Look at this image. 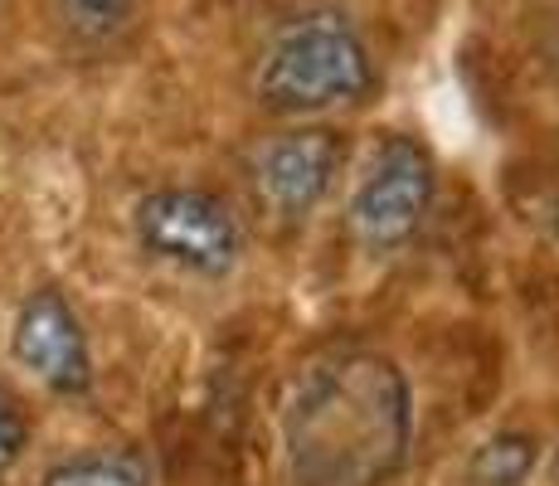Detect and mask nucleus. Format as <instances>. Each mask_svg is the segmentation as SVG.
<instances>
[{
    "label": "nucleus",
    "instance_id": "1",
    "mask_svg": "<svg viewBox=\"0 0 559 486\" xmlns=\"http://www.w3.org/2000/svg\"><path fill=\"white\" fill-rule=\"evenodd\" d=\"M287 486H390L414 448V389L394 355L331 345L297 370L277 414Z\"/></svg>",
    "mask_w": 559,
    "mask_h": 486
},
{
    "label": "nucleus",
    "instance_id": "2",
    "mask_svg": "<svg viewBox=\"0 0 559 486\" xmlns=\"http://www.w3.org/2000/svg\"><path fill=\"white\" fill-rule=\"evenodd\" d=\"M380 88L370 39L346 10H302L258 54L253 103L287 122L350 112Z\"/></svg>",
    "mask_w": 559,
    "mask_h": 486
},
{
    "label": "nucleus",
    "instance_id": "3",
    "mask_svg": "<svg viewBox=\"0 0 559 486\" xmlns=\"http://www.w3.org/2000/svg\"><path fill=\"white\" fill-rule=\"evenodd\" d=\"M438 204V156L424 137L384 132L346 194V229L370 258H390L424 234Z\"/></svg>",
    "mask_w": 559,
    "mask_h": 486
},
{
    "label": "nucleus",
    "instance_id": "4",
    "mask_svg": "<svg viewBox=\"0 0 559 486\" xmlns=\"http://www.w3.org/2000/svg\"><path fill=\"white\" fill-rule=\"evenodd\" d=\"M132 234L146 258L186 277H204V283L229 277L249 248V234H243L234 204L204 186L146 190L132 204Z\"/></svg>",
    "mask_w": 559,
    "mask_h": 486
},
{
    "label": "nucleus",
    "instance_id": "5",
    "mask_svg": "<svg viewBox=\"0 0 559 486\" xmlns=\"http://www.w3.org/2000/svg\"><path fill=\"white\" fill-rule=\"evenodd\" d=\"M346 132L326 122H297L273 132L249 161V186L273 220L302 224L317 214L336 190V176L346 170Z\"/></svg>",
    "mask_w": 559,
    "mask_h": 486
},
{
    "label": "nucleus",
    "instance_id": "6",
    "mask_svg": "<svg viewBox=\"0 0 559 486\" xmlns=\"http://www.w3.org/2000/svg\"><path fill=\"white\" fill-rule=\"evenodd\" d=\"M10 355L29 370L49 394L79 399L93 389V345L83 317L59 287H35L15 311L10 327Z\"/></svg>",
    "mask_w": 559,
    "mask_h": 486
},
{
    "label": "nucleus",
    "instance_id": "7",
    "mask_svg": "<svg viewBox=\"0 0 559 486\" xmlns=\"http://www.w3.org/2000/svg\"><path fill=\"white\" fill-rule=\"evenodd\" d=\"M545 462V442L531 428H497L467 452L462 482L467 486H531Z\"/></svg>",
    "mask_w": 559,
    "mask_h": 486
},
{
    "label": "nucleus",
    "instance_id": "8",
    "mask_svg": "<svg viewBox=\"0 0 559 486\" xmlns=\"http://www.w3.org/2000/svg\"><path fill=\"white\" fill-rule=\"evenodd\" d=\"M39 486H156V467L142 448H93L53 462Z\"/></svg>",
    "mask_w": 559,
    "mask_h": 486
},
{
    "label": "nucleus",
    "instance_id": "9",
    "mask_svg": "<svg viewBox=\"0 0 559 486\" xmlns=\"http://www.w3.org/2000/svg\"><path fill=\"white\" fill-rule=\"evenodd\" d=\"M142 0H59V20L69 29L73 45L83 49H107L132 29Z\"/></svg>",
    "mask_w": 559,
    "mask_h": 486
},
{
    "label": "nucleus",
    "instance_id": "10",
    "mask_svg": "<svg viewBox=\"0 0 559 486\" xmlns=\"http://www.w3.org/2000/svg\"><path fill=\"white\" fill-rule=\"evenodd\" d=\"M25 448H29V418L20 408V399L0 384V477L25 458Z\"/></svg>",
    "mask_w": 559,
    "mask_h": 486
},
{
    "label": "nucleus",
    "instance_id": "11",
    "mask_svg": "<svg viewBox=\"0 0 559 486\" xmlns=\"http://www.w3.org/2000/svg\"><path fill=\"white\" fill-rule=\"evenodd\" d=\"M550 234L559 239V194H555V204H550Z\"/></svg>",
    "mask_w": 559,
    "mask_h": 486
},
{
    "label": "nucleus",
    "instance_id": "12",
    "mask_svg": "<svg viewBox=\"0 0 559 486\" xmlns=\"http://www.w3.org/2000/svg\"><path fill=\"white\" fill-rule=\"evenodd\" d=\"M555 467H559V448H555Z\"/></svg>",
    "mask_w": 559,
    "mask_h": 486
}]
</instances>
